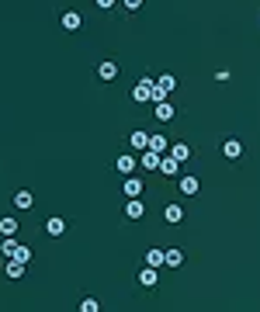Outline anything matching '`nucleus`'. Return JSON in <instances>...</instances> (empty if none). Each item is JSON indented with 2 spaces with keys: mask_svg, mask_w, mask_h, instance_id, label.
<instances>
[{
  "mask_svg": "<svg viewBox=\"0 0 260 312\" xmlns=\"http://www.w3.org/2000/svg\"><path fill=\"white\" fill-rule=\"evenodd\" d=\"M150 84H153V80H139V84L132 87V101H135V104L150 101Z\"/></svg>",
  "mask_w": 260,
  "mask_h": 312,
  "instance_id": "nucleus-1",
  "label": "nucleus"
},
{
  "mask_svg": "<svg viewBox=\"0 0 260 312\" xmlns=\"http://www.w3.org/2000/svg\"><path fill=\"white\" fill-rule=\"evenodd\" d=\"M222 153H226L229 160H239V156H243V142L239 139H226V142H222Z\"/></svg>",
  "mask_w": 260,
  "mask_h": 312,
  "instance_id": "nucleus-2",
  "label": "nucleus"
},
{
  "mask_svg": "<svg viewBox=\"0 0 260 312\" xmlns=\"http://www.w3.org/2000/svg\"><path fill=\"white\" fill-rule=\"evenodd\" d=\"M177 167H180V163L173 160V156H160V163H156V170L167 174V177H177Z\"/></svg>",
  "mask_w": 260,
  "mask_h": 312,
  "instance_id": "nucleus-3",
  "label": "nucleus"
},
{
  "mask_svg": "<svg viewBox=\"0 0 260 312\" xmlns=\"http://www.w3.org/2000/svg\"><path fill=\"white\" fill-rule=\"evenodd\" d=\"M198 191H201L198 177H180V194H188V198H195Z\"/></svg>",
  "mask_w": 260,
  "mask_h": 312,
  "instance_id": "nucleus-4",
  "label": "nucleus"
},
{
  "mask_svg": "<svg viewBox=\"0 0 260 312\" xmlns=\"http://www.w3.org/2000/svg\"><path fill=\"white\" fill-rule=\"evenodd\" d=\"M80 24H84V18H80L77 11H66V14H63V28H66V31H77Z\"/></svg>",
  "mask_w": 260,
  "mask_h": 312,
  "instance_id": "nucleus-5",
  "label": "nucleus"
},
{
  "mask_svg": "<svg viewBox=\"0 0 260 312\" xmlns=\"http://www.w3.org/2000/svg\"><path fill=\"white\" fill-rule=\"evenodd\" d=\"M139 285H146V288H153V285H156V267H150V264H146V267L139 270Z\"/></svg>",
  "mask_w": 260,
  "mask_h": 312,
  "instance_id": "nucleus-6",
  "label": "nucleus"
},
{
  "mask_svg": "<svg viewBox=\"0 0 260 312\" xmlns=\"http://www.w3.org/2000/svg\"><path fill=\"white\" fill-rule=\"evenodd\" d=\"M35 205V194L31 191H18L14 194V208H31Z\"/></svg>",
  "mask_w": 260,
  "mask_h": 312,
  "instance_id": "nucleus-7",
  "label": "nucleus"
},
{
  "mask_svg": "<svg viewBox=\"0 0 260 312\" xmlns=\"http://www.w3.org/2000/svg\"><path fill=\"white\" fill-rule=\"evenodd\" d=\"M97 76H101V80H115V76H118V66H115V63H101V66H97Z\"/></svg>",
  "mask_w": 260,
  "mask_h": 312,
  "instance_id": "nucleus-8",
  "label": "nucleus"
},
{
  "mask_svg": "<svg viewBox=\"0 0 260 312\" xmlns=\"http://www.w3.org/2000/svg\"><path fill=\"white\" fill-rule=\"evenodd\" d=\"M125 215H129V219H142V215H146V208H142V201H139V198H132V201L125 205Z\"/></svg>",
  "mask_w": 260,
  "mask_h": 312,
  "instance_id": "nucleus-9",
  "label": "nucleus"
},
{
  "mask_svg": "<svg viewBox=\"0 0 260 312\" xmlns=\"http://www.w3.org/2000/svg\"><path fill=\"white\" fill-rule=\"evenodd\" d=\"M163 219H167V222H173V225H177V222H180V219H184V208H180V205H167V208H163Z\"/></svg>",
  "mask_w": 260,
  "mask_h": 312,
  "instance_id": "nucleus-10",
  "label": "nucleus"
},
{
  "mask_svg": "<svg viewBox=\"0 0 260 312\" xmlns=\"http://www.w3.org/2000/svg\"><path fill=\"white\" fill-rule=\"evenodd\" d=\"M163 260H167L163 267H180L184 264V253L180 250H163Z\"/></svg>",
  "mask_w": 260,
  "mask_h": 312,
  "instance_id": "nucleus-11",
  "label": "nucleus"
},
{
  "mask_svg": "<svg viewBox=\"0 0 260 312\" xmlns=\"http://www.w3.org/2000/svg\"><path fill=\"white\" fill-rule=\"evenodd\" d=\"M129 142H132V149H139V153H142V149H150V135H146V132H132Z\"/></svg>",
  "mask_w": 260,
  "mask_h": 312,
  "instance_id": "nucleus-12",
  "label": "nucleus"
},
{
  "mask_svg": "<svg viewBox=\"0 0 260 312\" xmlns=\"http://www.w3.org/2000/svg\"><path fill=\"white\" fill-rule=\"evenodd\" d=\"M45 232H49V236H63V232H66V222H63V219H49V222H45Z\"/></svg>",
  "mask_w": 260,
  "mask_h": 312,
  "instance_id": "nucleus-13",
  "label": "nucleus"
},
{
  "mask_svg": "<svg viewBox=\"0 0 260 312\" xmlns=\"http://www.w3.org/2000/svg\"><path fill=\"white\" fill-rule=\"evenodd\" d=\"M160 156H163V153H153V149H142V167H150V170H156V163H160Z\"/></svg>",
  "mask_w": 260,
  "mask_h": 312,
  "instance_id": "nucleus-14",
  "label": "nucleus"
},
{
  "mask_svg": "<svg viewBox=\"0 0 260 312\" xmlns=\"http://www.w3.org/2000/svg\"><path fill=\"white\" fill-rule=\"evenodd\" d=\"M125 194H129V198H139V194H142V180H135V177L129 174V180H125Z\"/></svg>",
  "mask_w": 260,
  "mask_h": 312,
  "instance_id": "nucleus-15",
  "label": "nucleus"
},
{
  "mask_svg": "<svg viewBox=\"0 0 260 312\" xmlns=\"http://www.w3.org/2000/svg\"><path fill=\"white\" fill-rule=\"evenodd\" d=\"M170 156H173L177 163H184V160H188V156H191V149L184 146V142H177V146H170Z\"/></svg>",
  "mask_w": 260,
  "mask_h": 312,
  "instance_id": "nucleus-16",
  "label": "nucleus"
},
{
  "mask_svg": "<svg viewBox=\"0 0 260 312\" xmlns=\"http://www.w3.org/2000/svg\"><path fill=\"white\" fill-rule=\"evenodd\" d=\"M156 118H160V122H170V118H173V108H170L167 101H156Z\"/></svg>",
  "mask_w": 260,
  "mask_h": 312,
  "instance_id": "nucleus-17",
  "label": "nucleus"
},
{
  "mask_svg": "<svg viewBox=\"0 0 260 312\" xmlns=\"http://www.w3.org/2000/svg\"><path fill=\"white\" fill-rule=\"evenodd\" d=\"M132 170H135V156H118V174H125V177H129Z\"/></svg>",
  "mask_w": 260,
  "mask_h": 312,
  "instance_id": "nucleus-18",
  "label": "nucleus"
},
{
  "mask_svg": "<svg viewBox=\"0 0 260 312\" xmlns=\"http://www.w3.org/2000/svg\"><path fill=\"white\" fill-rule=\"evenodd\" d=\"M146 264H150V267H163L167 260H163V250H150V253H146Z\"/></svg>",
  "mask_w": 260,
  "mask_h": 312,
  "instance_id": "nucleus-19",
  "label": "nucleus"
},
{
  "mask_svg": "<svg viewBox=\"0 0 260 312\" xmlns=\"http://www.w3.org/2000/svg\"><path fill=\"white\" fill-rule=\"evenodd\" d=\"M18 232V222L14 219H0V236H14Z\"/></svg>",
  "mask_w": 260,
  "mask_h": 312,
  "instance_id": "nucleus-20",
  "label": "nucleus"
},
{
  "mask_svg": "<svg viewBox=\"0 0 260 312\" xmlns=\"http://www.w3.org/2000/svg\"><path fill=\"white\" fill-rule=\"evenodd\" d=\"M0 253H4V257H14V253H18V243H14V240L7 236L4 243H0Z\"/></svg>",
  "mask_w": 260,
  "mask_h": 312,
  "instance_id": "nucleus-21",
  "label": "nucleus"
},
{
  "mask_svg": "<svg viewBox=\"0 0 260 312\" xmlns=\"http://www.w3.org/2000/svg\"><path fill=\"white\" fill-rule=\"evenodd\" d=\"M150 149H153V153H163V149H167V139H163V135H150Z\"/></svg>",
  "mask_w": 260,
  "mask_h": 312,
  "instance_id": "nucleus-22",
  "label": "nucleus"
},
{
  "mask_svg": "<svg viewBox=\"0 0 260 312\" xmlns=\"http://www.w3.org/2000/svg\"><path fill=\"white\" fill-rule=\"evenodd\" d=\"M7 274H11V278H21V274H24V264H21V260H11V264H7Z\"/></svg>",
  "mask_w": 260,
  "mask_h": 312,
  "instance_id": "nucleus-23",
  "label": "nucleus"
},
{
  "mask_svg": "<svg viewBox=\"0 0 260 312\" xmlns=\"http://www.w3.org/2000/svg\"><path fill=\"white\" fill-rule=\"evenodd\" d=\"M150 97H153V101H167V90H163L160 84H150Z\"/></svg>",
  "mask_w": 260,
  "mask_h": 312,
  "instance_id": "nucleus-24",
  "label": "nucleus"
},
{
  "mask_svg": "<svg viewBox=\"0 0 260 312\" xmlns=\"http://www.w3.org/2000/svg\"><path fill=\"white\" fill-rule=\"evenodd\" d=\"M11 260H21V264H31V250H28V246H18V253H14Z\"/></svg>",
  "mask_w": 260,
  "mask_h": 312,
  "instance_id": "nucleus-25",
  "label": "nucleus"
},
{
  "mask_svg": "<svg viewBox=\"0 0 260 312\" xmlns=\"http://www.w3.org/2000/svg\"><path fill=\"white\" fill-rule=\"evenodd\" d=\"M156 84H160V87H163L167 94H170V90L177 87V80H173V76H170V73H167V76H160V80H156Z\"/></svg>",
  "mask_w": 260,
  "mask_h": 312,
  "instance_id": "nucleus-26",
  "label": "nucleus"
},
{
  "mask_svg": "<svg viewBox=\"0 0 260 312\" xmlns=\"http://www.w3.org/2000/svg\"><path fill=\"white\" fill-rule=\"evenodd\" d=\"M97 309H101L97 298H84V302H80V312H97Z\"/></svg>",
  "mask_w": 260,
  "mask_h": 312,
  "instance_id": "nucleus-27",
  "label": "nucleus"
},
{
  "mask_svg": "<svg viewBox=\"0 0 260 312\" xmlns=\"http://www.w3.org/2000/svg\"><path fill=\"white\" fill-rule=\"evenodd\" d=\"M125 7H129V11H139V7H142V0H125Z\"/></svg>",
  "mask_w": 260,
  "mask_h": 312,
  "instance_id": "nucleus-28",
  "label": "nucleus"
},
{
  "mask_svg": "<svg viewBox=\"0 0 260 312\" xmlns=\"http://www.w3.org/2000/svg\"><path fill=\"white\" fill-rule=\"evenodd\" d=\"M111 4H115V0H97V7H111Z\"/></svg>",
  "mask_w": 260,
  "mask_h": 312,
  "instance_id": "nucleus-29",
  "label": "nucleus"
}]
</instances>
